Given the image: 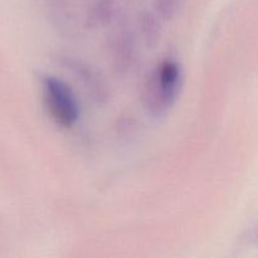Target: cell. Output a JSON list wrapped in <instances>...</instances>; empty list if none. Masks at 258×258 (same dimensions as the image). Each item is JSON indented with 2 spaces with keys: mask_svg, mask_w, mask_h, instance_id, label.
<instances>
[{
  "mask_svg": "<svg viewBox=\"0 0 258 258\" xmlns=\"http://www.w3.org/2000/svg\"><path fill=\"white\" fill-rule=\"evenodd\" d=\"M112 58L116 71L123 73L128 71L134 59V43L131 34L126 30L116 33L112 43Z\"/></svg>",
  "mask_w": 258,
  "mask_h": 258,
  "instance_id": "3957f363",
  "label": "cell"
},
{
  "mask_svg": "<svg viewBox=\"0 0 258 258\" xmlns=\"http://www.w3.org/2000/svg\"><path fill=\"white\" fill-rule=\"evenodd\" d=\"M181 0H154L156 13L163 19H171L176 14Z\"/></svg>",
  "mask_w": 258,
  "mask_h": 258,
  "instance_id": "8992f818",
  "label": "cell"
},
{
  "mask_svg": "<svg viewBox=\"0 0 258 258\" xmlns=\"http://www.w3.org/2000/svg\"><path fill=\"white\" fill-rule=\"evenodd\" d=\"M113 12V4L111 0H101L95 8V12L91 15L93 20H95V24L97 23H105L108 22V19L111 18Z\"/></svg>",
  "mask_w": 258,
  "mask_h": 258,
  "instance_id": "52a82bcc",
  "label": "cell"
},
{
  "mask_svg": "<svg viewBox=\"0 0 258 258\" xmlns=\"http://www.w3.org/2000/svg\"><path fill=\"white\" fill-rule=\"evenodd\" d=\"M180 86L179 64L174 60H164L154 70L144 86V106L151 115H165L175 103Z\"/></svg>",
  "mask_w": 258,
  "mask_h": 258,
  "instance_id": "6da1fadb",
  "label": "cell"
},
{
  "mask_svg": "<svg viewBox=\"0 0 258 258\" xmlns=\"http://www.w3.org/2000/svg\"><path fill=\"white\" fill-rule=\"evenodd\" d=\"M68 67H70L71 70L75 71L76 75L85 82L86 88L88 87L93 93H95L96 98H105V86L101 83V81H98V76L96 75L95 71L91 70L88 66L83 64V63L78 62V60L76 59L68 60Z\"/></svg>",
  "mask_w": 258,
  "mask_h": 258,
  "instance_id": "277c9868",
  "label": "cell"
},
{
  "mask_svg": "<svg viewBox=\"0 0 258 258\" xmlns=\"http://www.w3.org/2000/svg\"><path fill=\"white\" fill-rule=\"evenodd\" d=\"M140 29L143 38L145 39L146 45L153 47L156 42H158L159 37H160V24H159V19L151 13H143L140 18Z\"/></svg>",
  "mask_w": 258,
  "mask_h": 258,
  "instance_id": "5b68a950",
  "label": "cell"
},
{
  "mask_svg": "<svg viewBox=\"0 0 258 258\" xmlns=\"http://www.w3.org/2000/svg\"><path fill=\"white\" fill-rule=\"evenodd\" d=\"M43 95L53 120L62 127H71L80 117L77 98L70 86L55 77L43 80Z\"/></svg>",
  "mask_w": 258,
  "mask_h": 258,
  "instance_id": "7a4b0ae2",
  "label": "cell"
}]
</instances>
